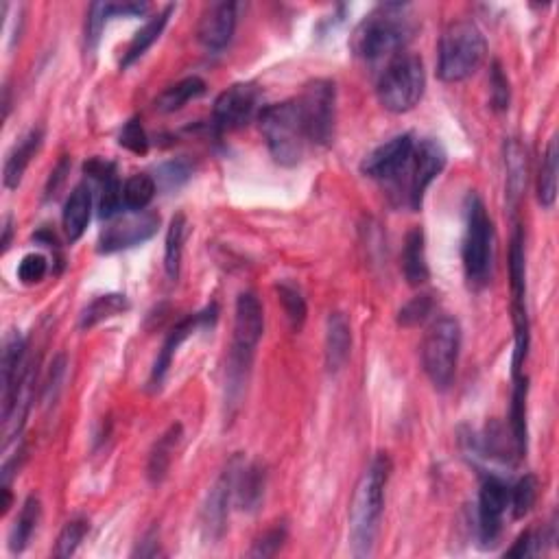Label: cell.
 I'll use <instances>...</instances> for the list:
<instances>
[{
  "label": "cell",
  "mask_w": 559,
  "mask_h": 559,
  "mask_svg": "<svg viewBox=\"0 0 559 559\" xmlns=\"http://www.w3.org/2000/svg\"><path fill=\"white\" fill-rule=\"evenodd\" d=\"M391 477V459L380 453L363 472L350 507V544L356 557H367L374 549L380 516L385 507V490Z\"/></svg>",
  "instance_id": "6da1fadb"
},
{
  "label": "cell",
  "mask_w": 559,
  "mask_h": 559,
  "mask_svg": "<svg viewBox=\"0 0 559 559\" xmlns=\"http://www.w3.org/2000/svg\"><path fill=\"white\" fill-rule=\"evenodd\" d=\"M415 27L411 5L385 3L367 14L352 35V51L365 62L396 57L411 40Z\"/></svg>",
  "instance_id": "7a4b0ae2"
},
{
  "label": "cell",
  "mask_w": 559,
  "mask_h": 559,
  "mask_svg": "<svg viewBox=\"0 0 559 559\" xmlns=\"http://www.w3.org/2000/svg\"><path fill=\"white\" fill-rule=\"evenodd\" d=\"M258 123L273 160L282 166H297L304 160L311 140H308L300 105L295 99L263 107Z\"/></svg>",
  "instance_id": "3957f363"
},
{
  "label": "cell",
  "mask_w": 559,
  "mask_h": 559,
  "mask_svg": "<svg viewBox=\"0 0 559 559\" xmlns=\"http://www.w3.org/2000/svg\"><path fill=\"white\" fill-rule=\"evenodd\" d=\"M487 57L483 31L472 20H457L439 40L437 75L446 83H459L472 77Z\"/></svg>",
  "instance_id": "277c9868"
},
{
  "label": "cell",
  "mask_w": 559,
  "mask_h": 559,
  "mask_svg": "<svg viewBox=\"0 0 559 559\" xmlns=\"http://www.w3.org/2000/svg\"><path fill=\"white\" fill-rule=\"evenodd\" d=\"M446 166V151L433 138L415 140V147L407 166L394 177L387 186L389 193L396 197L398 204L409 206L411 210H420L428 186H431L437 175Z\"/></svg>",
  "instance_id": "5b68a950"
},
{
  "label": "cell",
  "mask_w": 559,
  "mask_h": 559,
  "mask_svg": "<svg viewBox=\"0 0 559 559\" xmlns=\"http://www.w3.org/2000/svg\"><path fill=\"white\" fill-rule=\"evenodd\" d=\"M426 70L424 62L413 53L402 51L389 59L383 75L378 79V101L385 110L394 114H404L413 110L424 97Z\"/></svg>",
  "instance_id": "8992f818"
},
{
  "label": "cell",
  "mask_w": 559,
  "mask_h": 559,
  "mask_svg": "<svg viewBox=\"0 0 559 559\" xmlns=\"http://www.w3.org/2000/svg\"><path fill=\"white\" fill-rule=\"evenodd\" d=\"M461 352V326L455 317H437L422 341V365L437 389L453 385Z\"/></svg>",
  "instance_id": "52a82bcc"
},
{
  "label": "cell",
  "mask_w": 559,
  "mask_h": 559,
  "mask_svg": "<svg viewBox=\"0 0 559 559\" xmlns=\"http://www.w3.org/2000/svg\"><path fill=\"white\" fill-rule=\"evenodd\" d=\"M494 260V228L485 204L472 195L466 208V236H463V267L474 284H483L490 276Z\"/></svg>",
  "instance_id": "ba28073f"
},
{
  "label": "cell",
  "mask_w": 559,
  "mask_h": 559,
  "mask_svg": "<svg viewBox=\"0 0 559 559\" xmlns=\"http://www.w3.org/2000/svg\"><path fill=\"white\" fill-rule=\"evenodd\" d=\"M306 125L311 145L328 147L335 138L337 121V88L328 79H315L306 83L304 92L295 99Z\"/></svg>",
  "instance_id": "9c48e42d"
},
{
  "label": "cell",
  "mask_w": 559,
  "mask_h": 559,
  "mask_svg": "<svg viewBox=\"0 0 559 559\" xmlns=\"http://www.w3.org/2000/svg\"><path fill=\"white\" fill-rule=\"evenodd\" d=\"M263 112L260 107V90L254 83H234L219 94L214 101L212 125L217 134H228L245 127L249 121Z\"/></svg>",
  "instance_id": "30bf717a"
},
{
  "label": "cell",
  "mask_w": 559,
  "mask_h": 559,
  "mask_svg": "<svg viewBox=\"0 0 559 559\" xmlns=\"http://www.w3.org/2000/svg\"><path fill=\"white\" fill-rule=\"evenodd\" d=\"M158 228L160 217L151 210L118 214V217L110 219L99 236V254H114L129 247H138L153 239L158 234Z\"/></svg>",
  "instance_id": "8fae6325"
},
{
  "label": "cell",
  "mask_w": 559,
  "mask_h": 559,
  "mask_svg": "<svg viewBox=\"0 0 559 559\" xmlns=\"http://www.w3.org/2000/svg\"><path fill=\"white\" fill-rule=\"evenodd\" d=\"M265 332V311L258 295L245 291L236 297L234 308V341L232 352L254 356L260 337Z\"/></svg>",
  "instance_id": "7c38bea8"
},
{
  "label": "cell",
  "mask_w": 559,
  "mask_h": 559,
  "mask_svg": "<svg viewBox=\"0 0 559 559\" xmlns=\"http://www.w3.org/2000/svg\"><path fill=\"white\" fill-rule=\"evenodd\" d=\"M509 507V485L490 474L481 483L479 492V535L483 544H496L503 529V516Z\"/></svg>",
  "instance_id": "4fadbf2b"
},
{
  "label": "cell",
  "mask_w": 559,
  "mask_h": 559,
  "mask_svg": "<svg viewBox=\"0 0 559 559\" xmlns=\"http://www.w3.org/2000/svg\"><path fill=\"white\" fill-rule=\"evenodd\" d=\"M415 147V140L411 134H400L391 138L385 145L376 147L370 156H367L361 164L363 175L372 177V180L389 184L398 173L407 166L411 153Z\"/></svg>",
  "instance_id": "5bb4252c"
},
{
  "label": "cell",
  "mask_w": 559,
  "mask_h": 559,
  "mask_svg": "<svg viewBox=\"0 0 559 559\" xmlns=\"http://www.w3.org/2000/svg\"><path fill=\"white\" fill-rule=\"evenodd\" d=\"M239 461L234 459L228 470H225L219 481L212 485V490L206 498V505L201 509V529L208 540H219L225 531V522H228V511L230 501L234 496V481H236V470H239Z\"/></svg>",
  "instance_id": "9a60e30c"
},
{
  "label": "cell",
  "mask_w": 559,
  "mask_h": 559,
  "mask_svg": "<svg viewBox=\"0 0 559 559\" xmlns=\"http://www.w3.org/2000/svg\"><path fill=\"white\" fill-rule=\"evenodd\" d=\"M29 370L27 363V341L18 332H9L3 346V422L14 411V404L18 398V391L22 380H25Z\"/></svg>",
  "instance_id": "2e32d148"
},
{
  "label": "cell",
  "mask_w": 559,
  "mask_h": 559,
  "mask_svg": "<svg viewBox=\"0 0 559 559\" xmlns=\"http://www.w3.org/2000/svg\"><path fill=\"white\" fill-rule=\"evenodd\" d=\"M236 20H239V5L236 3H212L204 9L197 25V40L208 51H221L230 44Z\"/></svg>",
  "instance_id": "e0dca14e"
},
{
  "label": "cell",
  "mask_w": 559,
  "mask_h": 559,
  "mask_svg": "<svg viewBox=\"0 0 559 559\" xmlns=\"http://www.w3.org/2000/svg\"><path fill=\"white\" fill-rule=\"evenodd\" d=\"M217 319V306H210L206 308L204 313H197V315H190L186 319H182L180 324H177L171 332H169V337H166L164 341V346L158 354V359H156V365H153V370H151V378H149V385L153 389H160V385L164 383V378H166V372H169V367L173 363V356L177 352V348L182 346V343L193 335V332L199 328V326H208L210 321Z\"/></svg>",
  "instance_id": "ac0fdd59"
},
{
  "label": "cell",
  "mask_w": 559,
  "mask_h": 559,
  "mask_svg": "<svg viewBox=\"0 0 559 559\" xmlns=\"http://www.w3.org/2000/svg\"><path fill=\"white\" fill-rule=\"evenodd\" d=\"M352 352L350 321L343 313H330L326 326V367L330 374H337L348 363Z\"/></svg>",
  "instance_id": "d6986e66"
},
{
  "label": "cell",
  "mask_w": 559,
  "mask_h": 559,
  "mask_svg": "<svg viewBox=\"0 0 559 559\" xmlns=\"http://www.w3.org/2000/svg\"><path fill=\"white\" fill-rule=\"evenodd\" d=\"M90 217H92V188L86 182H81L73 188V193H70L62 214L64 232L70 243L81 239L83 232L88 228Z\"/></svg>",
  "instance_id": "ffe728a7"
},
{
  "label": "cell",
  "mask_w": 559,
  "mask_h": 559,
  "mask_svg": "<svg viewBox=\"0 0 559 559\" xmlns=\"http://www.w3.org/2000/svg\"><path fill=\"white\" fill-rule=\"evenodd\" d=\"M265 485H267V472L260 463L239 461V470H236V481H234V498L241 509L247 511L258 509V505L263 503Z\"/></svg>",
  "instance_id": "44dd1931"
},
{
  "label": "cell",
  "mask_w": 559,
  "mask_h": 559,
  "mask_svg": "<svg viewBox=\"0 0 559 559\" xmlns=\"http://www.w3.org/2000/svg\"><path fill=\"white\" fill-rule=\"evenodd\" d=\"M44 140V132L38 129H31L27 136H22L20 142H16V147L9 151V156L5 160V169H3V182L7 188H18L22 177H25L27 166L31 164L35 153L40 151Z\"/></svg>",
  "instance_id": "7402d4cb"
},
{
  "label": "cell",
  "mask_w": 559,
  "mask_h": 559,
  "mask_svg": "<svg viewBox=\"0 0 559 559\" xmlns=\"http://www.w3.org/2000/svg\"><path fill=\"white\" fill-rule=\"evenodd\" d=\"M173 11H175V5H166L162 11H158L156 16H151L145 25L136 31V35L132 38V42H129L127 51L121 59V68H129L134 62H138V59L160 40L162 31L166 29V25H169V18L173 16Z\"/></svg>",
  "instance_id": "603a6c76"
},
{
  "label": "cell",
  "mask_w": 559,
  "mask_h": 559,
  "mask_svg": "<svg viewBox=\"0 0 559 559\" xmlns=\"http://www.w3.org/2000/svg\"><path fill=\"white\" fill-rule=\"evenodd\" d=\"M402 271L411 287H420V284H424L428 278H431L428 260H426V239L422 228H413L407 234V239H404Z\"/></svg>",
  "instance_id": "cb8c5ba5"
},
{
  "label": "cell",
  "mask_w": 559,
  "mask_h": 559,
  "mask_svg": "<svg viewBox=\"0 0 559 559\" xmlns=\"http://www.w3.org/2000/svg\"><path fill=\"white\" fill-rule=\"evenodd\" d=\"M527 394H529V378L514 376V394H511V411H509V426L511 439H514L516 455L522 457L527 453Z\"/></svg>",
  "instance_id": "d4e9b609"
},
{
  "label": "cell",
  "mask_w": 559,
  "mask_h": 559,
  "mask_svg": "<svg viewBox=\"0 0 559 559\" xmlns=\"http://www.w3.org/2000/svg\"><path fill=\"white\" fill-rule=\"evenodd\" d=\"M182 439V426L180 424H173L169 431H166L156 446H153L151 455H149V463H147V477L151 483H162L166 479V474L171 470V463H173V455L177 450V444H180Z\"/></svg>",
  "instance_id": "484cf974"
},
{
  "label": "cell",
  "mask_w": 559,
  "mask_h": 559,
  "mask_svg": "<svg viewBox=\"0 0 559 559\" xmlns=\"http://www.w3.org/2000/svg\"><path fill=\"white\" fill-rule=\"evenodd\" d=\"M42 518V503L38 496H29L25 505L20 509V516L16 518V525L9 533V549L11 553H22L27 549L29 540L33 538L35 529L40 525Z\"/></svg>",
  "instance_id": "4316f807"
},
{
  "label": "cell",
  "mask_w": 559,
  "mask_h": 559,
  "mask_svg": "<svg viewBox=\"0 0 559 559\" xmlns=\"http://www.w3.org/2000/svg\"><path fill=\"white\" fill-rule=\"evenodd\" d=\"M206 92V81L199 79V77H186L182 81H177L175 86L166 88L158 101H156V110L162 114H173L177 110H182V107L188 101H195L199 99L201 94Z\"/></svg>",
  "instance_id": "83f0119b"
},
{
  "label": "cell",
  "mask_w": 559,
  "mask_h": 559,
  "mask_svg": "<svg viewBox=\"0 0 559 559\" xmlns=\"http://www.w3.org/2000/svg\"><path fill=\"white\" fill-rule=\"evenodd\" d=\"M186 232H188L186 217L184 214H175L171 219L169 230H166V247H164V269H166V276L171 280L180 278Z\"/></svg>",
  "instance_id": "f1b7e54d"
},
{
  "label": "cell",
  "mask_w": 559,
  "mask_h": 559,
  "mask_svg": "<svg viewBox=\"0 0 559 559\" xmlns=\"http://www.w3.org/2000/svg\"><path fill=\"white\" fill-rule=\"evenodd\" d=\"M127 308H129V302H127L125 295H121V293L101 295L94 302H90L86 311H83V315H81V328L83 330H90V328H94L97 324H101V321H105V319H112L116 315L125 313Z\"/></svg>",
  "instance_id": "f546056e"
},
{
  "label": "cell",
  "mask_w": 559,
  "mask_h": 559,
  "mask_svg": "<svg viewBox=\"0 0 559 559\" xmlns=\"http://www.w3.org/2000/svg\"><path fill=\"white\" fill-rule=\"evenodd\" d=\"M557 164H559V151H557V136L551 138L549 147L544 153V162L538 177V201L542 208H553L557 199Z\"/></svg>",
  "instance_id": "4dcf8cb0"
},
{
  "label": "cell",
  "mask_w": 559,
  "mask_h": 559,
  "mask_svg": "<svg viewBox=\"0 0 559 559\" xmlns=\"http://www.w3.org/2000/svg\"><path fill=\"white\" fill-rule=\"evenodd\" d=\"M158 193V182L147 173H136L123 186V206L129 212L147 210V206Z\"/></svg>",
  "instance_id": "1f68e13d"
},
{
  "label": "cell",
  "mask_w": 559,
  "mask_h": 559,
  "mask_svg": "<svg viewBox=\"0 0 559 559\" xmlns=\"http://www.w3.org/2000/svg\"><path fill=\"white\" fill-rule=\"evenodd\" d=\"M276 291H278V300L284 308V313H287L291 328L295 332H300L306 324V315H308V306H306L302 289L291 280H282L276 284Z\"/></svg>",
  "instance_id": "d6a6232c"
},
{
  "label": "cell",
  "mask_w": 559,
  "mask_h": 559,
  "mask_svg": "<svg viewBox=\"0 0 559 559\" xmlns=\"http://www.w3.org/2000/svg\"><path fill=\"white\" fill-rule=\"evenodd\" d=\"M538 492H540V485L533 474L522 477L514 485V490H509V503H511V509H514V518L520 520L529 514L535 501H538Z\"/></svg>",
  "instance_id": "836d02e7"
},
{
  "label": "cell",
  "mask_w": 559,
  "mask_h": 559,
  "mask_svg": "<svg viewBox=\"0 0 559 559\" xmlns=\"http://www.w3.org/2000/svg\"><path fill=\"white\" fill-rule=\"evenodd\" d=\"M123 208V186L118 182L116 173H112L110 177H105L101 182V201H99V214L101 219H114L121 214Z\"/></svg>",
  "instance_id": "e575fe53"
},
{
  "label": "cell",
  "mask_w": 559,
  "mask_h": 559,
  "mask_svg": "<svg viewBox=\"0 0 559 559\" xmlns=\"http://www.w3.org/2000/svg\"><path fill=\"white\" fill-rule=\"evenodd\" d=\"M433 308H435V302H433L431 295H428V293L415 295L411 302H407V304L400 308L398 324L400 326H407V328L420 326V324H424V321L428 319V315L433 313Z\"/></svg>",
  "instance_id": "d590c367"
},
{
  "label": "cell",
  "mask_w": 559,
  "mask_h": 559,
  "mask_svg": "<svg viewBox=\"0 0 559 559\" xmlns=\"http://www.w3.org/2000/svg\"><path fill=\"white\" fill-rule=\"evenodd\" d=\"M88 529H90V527H88V522H86V520H70L68 525L62 529V533H59L53 555H55V557H70V555H75V551L79 549V544L83 542V538H86Z\"/></svg>",
  "instance_id": "8d00e7d4"
},
{
  "label": "cell",
  "mask_w": 559,
  "mask_h": 559,
  "mask_svg": "<svg viewBox=\"0 0 559 559\" xmlns=\"http://www.w3.org/2000/svg\"><path fill=\"white\" fill-rule=\"evenodd\" d=\"M107 18H110V14H107V3L90 5L88 16H86V51L88 53L97 51Z\"/></svg>",
  "instance_id": "74e56055"
},
{
  "label": "cell",
  "mask_w": 559,
  "mask_h": 559,
  "mask_svg": "<svg viewBox=\"0 0 559 559\" xmlns=\"http://www.w3.org/2000/svg\"><path fill=\"white\" fill-rule=\"evenodd\" d=\"M118 142H121V147H125L127 151L136 153V156H145L149 151V138L140 118H132V121L125 123V127L121 129V136H118Z\"/></svg>",
  "instance_id": "f35d334b"
},
{
  "label": "cell",
  "mask_w": 559,
  "mask_h": 559,
  "mask_svg": "<svg viewBox=\"0 0 559 559\" xmlns=\"http://www.w3.org/2000/svg\"><path fill=\"white\" fill-rule=\"evenodd\" d=\"M284 540H287V525L271 527L269 531H265L254 542V549L249 551V555H254V557H271V555H276L282 549Z\"/></svg>",
  "instance_id": "ab89813d"
},
{
  "label": "cell",
  "mask_w": 559,
  "mask_h": 559,
  "mask_svg": "<svg viewBox=\"0 0 559 559\" xmlns=\"http://www.w3.org/2000/svg\"><path fill=\"white\" fill-rule=\"evenodd\" d=\"M49 273V260L42 254H27L18 265V280L22 284H38Z\"/></svg>",
  "instance_id": "60d3db41"
},
{
  "label": "cell",
  "mask_w": 559,
  "mask_h": 559,
  "mask_svg": "<svg viewBox=\"0 0 559 559\" xmlns=\"http://www.w3.org/2000/svg\"><path fill=\"white\" fill-rule=\"evenodd\" d=\"M490 99L494 110L503 112L509 107V81L498 62H494L490 70Z\"/></svg>",
  "instance_id": "b9f144b4"
},
{
  "label": "cell",
  "mask_w": 559,
  "mask_h": 559,
  "mask_svg": "<svg viewBox=\"0 0 559 559\" xmlns=\"http://www.w3.org/2000/svg\"><path fill=\"white\" fill-rule=\"evenodd\" d=\"M542 549V535L538 531H525L518 542L507 551V557H535Z\"/></svg>",
  "instance_id": "7bdbcfd3"
},
{
  "label": "cell",
  "mask_w": 559,
  "mask_h": 559,
  "mask_svg": "<svg viewBox=\"0 0 559 559\" xmlns=\"http://www.w3.org/2000/svg\"><path fill=\"white\" fill-rule=\"evenodd\" d=\"M190 177V164L186 160H177V162H169L164 164L160 169V182L166 188L180 186L182 182H186Z\"/></svg>",
  "instance_id": "ee69618b"
},
{
  "label": "cell",
  "mask_w": 559,
  "mask_h": 559,
  "mask_svg": "<svg viewBox=\"0 0 559 559\" xmlns=\"http://www.w3.org/2000/svg\"><path fill=\"white\" fill-rule=\"evenodd\" d=\"M64 372H66V359H64V354H59L57 359L51 363V370H49V380H46V402H51V394L53 398L57 396V389H59V383H62V378H64Z\"/></svg>",
  "instance_id": "f6af8a7d"
},
{
  "label": "cell",
  "mask_w": 559,
  "mask_h": 559,
  "mask_svg": "<svg viewBox=\"0 0 559 559\" xmlns=\"http://www.w3.org/2000/svg\"><path fill=\"white\" fill-rule=\"evenodd\" d=\"M149 11L147 3H107V14L112 16H142Z\"/></svg>",
  "instance_id": "bcb514c9"
},
{
  "label": "cell",
  "mask_w": 559,
  "mask_h": 559,
  "mask_svg": "<svg viewBox=\"0 0 559 559\" xmlns=\"http://www.w3.org/2000/svg\"><path fill=\"white\" fill-rule=\"evenodd\" d=\"M11 232H14V228H11V219L7 217L5 223H3V241H0V247H3V254L9 249L11 245Z\"/></svg>",
  "instance_id": "7dc6e473"
}]
</instances>
